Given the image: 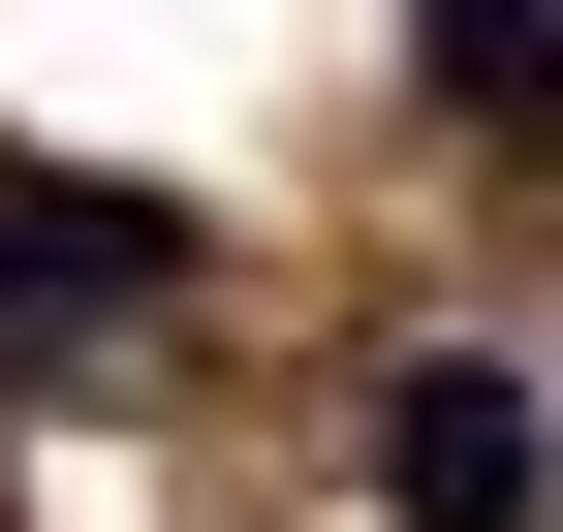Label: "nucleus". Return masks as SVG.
Returning <instances> with one entry per match:
<instances>
[{"mask_svg": "<svg viewBox=\"0 0 563 532\" xmlns=\"http://www.w3.org/2000/svg\"><path fill=\"white\" fill-rule=\"evenodd\" d=\"M220 251L157 220V188H63V157H0V376H125L95 313H188Z\"/></svg>", "mask_w": 563, "mask_h": 532, "instance_id": "1", "label": "nucleus"}, {"mask_svg": "<svg viewBox=\"0 0 563 532\" xmlns=\"http://www.w3.org/2000/svg\"><path fill=\"white\" fill-rule=\"evenodd\" d=\"M376 501H407V532H563V408H532V345H407V376H376Z\"/></svg>", "mask_w": 563, "mask_h": 532, "instance_id": "2", "label": "nucleus"}, {"mask_svg": "<svg viewBox=\"0 0 563 532\" xmlns=\"http://www.w3.org/2000/svg\"><path fill=\"white\" fill-rule=\"evenodd\" d=\"M407 63H439L470 125H563V0H407Z\"/></svg>", "mask_w": 563, "mask_h": 532, "instance_id": "3", "label": "nucleus"}]
</instances>
